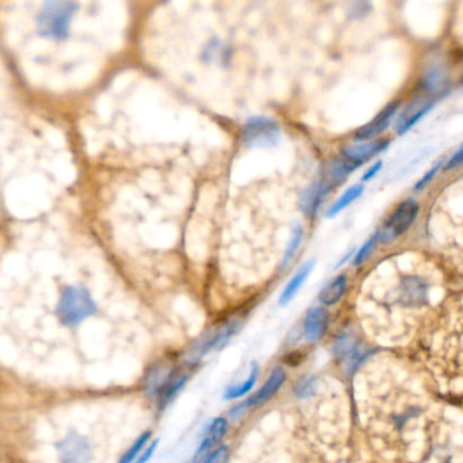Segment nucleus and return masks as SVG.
Instances as JSON below:
<instances>
[{
	"mask_svg": "<svg viewBox=\"0 0 463 463\" xmlns=\"http://www.w3.org/2000/svg\"><path fill=\"white\" fill-rule=\"evenodd\" d=\"M423 354L436 382L463 394V296L448 303L423 337Z\"/></svg>",
	"mask_w": 463,
	"mask_h": 463,
	"instance_id": "1",
	"label": "nucleus"
},
{
	"mask_svg": "<svg viewBox=\"0 0 463 463\" xmlns=\"http://www.w3.org/2000/svg\"><path fill=\"white\" fill-rule=\"evenodd\" d=\"M98 311L89 291L82 285H68L63 289L56 306V315L61 325L75 327Z\"/></svg>",
	"mask_w": 463,
	"mask_h": 463,
	"instance_id": "2",
	"label": "nucleus"
},
{
	"mask_svg": "<svg viewBox=\"0 0 463 463\" xmlns=\"http://www.w3.org/2000/svg\"><path fill=\"white\" fill-rule=\"evenodd\" d=\"M76 10L78 4L73 1H47L37 17L40 33L54 40H64L68 36Z\"/></svg>",
	"mask_w": 463,
	"mask_h": 463,
	"instance_id": "3",
	"label": "nucleus"
},
{
	"mask_svg": "<svg viewBox=\"0 0 463 463\" xmlns=\"http://www.w3.org/2000/svg\"><path fill=\"white\" fill-rule=\"evenodd\" d=\"M419 212H420V205L416 200L407 198L401 201L392 210V214L387 216L383 226L376 232L379 235V242L390 243L394 239L404 235L414 223Z\"/></svg>",
	"mask_w": 463,
	"mask_h": 463,
	"instance_id": "4",
	"label": "nucleus"
},
{
	"mask_svg": "<svg viewBox=\"0 0 463 463\" xmlns=\"http://www.w3.org/2000/svg\"><path fill=\"white\" fill-rule=\"evenodd\" d=\"M280 126L269 117H251L242 128V143L248 148H270L280 140Z\"/></svg>",
	"mask_w": 463,
	"mask_h": 463,
	"instance_id": "5",
	"label": "nucleus"
},
{
	"mask_svg": "<svg viewBox=\"0 0 463 463\" xmlns=\"http://www.w3.org/2000/svg\"><path fill=\"white\" fill-rule=\"evenodd\" d=\"M390 145L389 139H374L367 142L354 143L342 148L341 158L355 172L361 164L371 161L376 155L386 151Z\"/></svg>",
	"mask_w": 463,
	"mask_h": 463,
	"instance_id": "6",
	"label": "nucleus"
},
{
	"mask_svg": "<svg viewBox=\"0 0 463 463\" xmlns=\"http://www.w3.org/2000/svg\"><path fill=\"white\" fill-rule=\"evenodd\" d=\"M56 447L63 463H89L92 459L91 443L80 433H68Z\"/></svg>",
	"mask_w": 463,
	"mask_h": 463,
	"instance_id": "7",
	"label": "nucleus"
},
{
	"mask_svg": "<svg viewBox=\"0 0 463 463\" xmlns=\"http://www.w3.org/2000/svg\"><path fill=\"white\" fill-rule=\"evenodd\" d=\"M436 104V98L421 95L410 102L408 107H405L398 119L395 120V132L398 135H404L409 131L411 126L417 124L428 112Z\"/></svg>",
	"mask_w": 463,
	"mask_h": 463,
	"instance_id": "8",
	"label": "nucleus"
},
{
	"mask_svg": "<svg viewBox=\"0 0 463 463\" xmlns=\"http://www.w3.org/2000/svg\"><path fill=\"white\" fill-rule=\"evenodd\" d=\"M227 432H229V420L226 417H215L210 423L205 431V435L203 436L200 445L197 447L192 463L203 462L207 458V455L212 451L215 445L226 436Z\"/></svg>",
	"mask_w": 463,
	"mask_h": 463,
	"instance_id": "9",
	"label": "nucleus"
},
{
	"mask_svg": "<svg viewBox=\"0 0 463 463\" xmlns=\"http://www.w3.org/2000/svg\"><path fill=\"white\" fill-rule=\"evenodd\" d=\"M399 105H401L399 101H394L385 109H382L375 116L374 120H371L368 124L357 129L355 139L359 142H367L370 139H374L378 135H380L383 131H386L387 126L392 124V119L397 114Z\"/></svg>",
	"mask_w": 463,
	"mask_h": 463,
	"instance_id": "10",
	"label": "nucleus"
},
{
	"mask_svg": "<svg viewBox=\"0 0 463 463\" xmlns=\"http://www.w3.org/2000/svg\"><path fill=\"white\" fill-rule=\"evenodd\" d=\"M285 379H287V375H285L284 368L276 367L269 375L265 383L261 386V389L258 392H254L248 401L243 402L245 409H257L267 402L269 399H272V397H275V394L279 392L282 389V386L284 385Z\"/></svg>",
	"mask_w": 463,
	"mask_h": 463,
	"instance_id": "11",
	"label": "nucleus"
},
{
	"mask_svg": "<svg viewBox=\"0 0 463 463\" xmlns=\"http://www.w3.org/2000/svg\"><path fill=\"white\" fill-rule=\"evenodd\" d=\"M176 367L169 363L154 364L144 378V392L150 397H157L161 394L170 378L176 373Z\"/></svg>",
	"mask_w": 463,
	"mask_h": 463,
	"instance_id": "12",
	"label": "nucleus"
},
{
	"mask_svg": "<svg viewBox=\"0 0 463 463\" xmlns=\"http://www.w3.org/2000/svg\"><path fill=\"white\" fill-rule=\"evenodd\" d=\"M239 329H241L239 321H230L222 325L208 339L201 342L196 357L204 356L208 352L223 349L229 344V341L239 332Z\"/></svg>",
	"mask_w": 463,
	"mask_h": 463,
	"instance_id": "13",
	"label": "nucleus"
},
{
	"mask_svg": "<svg viewBox=\"0 0 463 463\" xmlns=\"http://www.w3.org/2000/svg\"><path fill=\"white\" fill-rule=\"evenodd\" d=\"M327 322H329V314L325 308L322 307L310 308L303 322V333L306 339L314 342L321 339L327 329Z\"/></svg>",
	"mask_w": 463,
	"mask_h": 463,
	"instance_id": "14",
	"label": "nucleus"
},
{
	"mask_svg": "<svg viewBox=\"0 0 463 463\" xmlns=\"http://www.w3.org/2000/svg\"><path fill=\"white\" fill-rule=\"evenodd\" d=\"M333 352L335 356L349 366L351 371L361 363L364 357L359 348L357 339L352 335H341L333 345Z\"/></svg>",
	"mask_w": 463,
	"mask_h": 463,
	"instance_id": "15",
	"label": "nucleus"
},
{
	"mask_svg": "<svg viewBox=\"0 0 463 463\" xmlns=\"http://www.w3.org/2000/svg\"><path fill=\"white\" fill-rule=\"evenodd\" d=\"M448 85H450V79L442 68H431L421 76L420 90L427 97L438 98L448 89Z\"/></svg>",
	"mask_w": 463,
	"mask_h": 463,
	"instance_id": "16",
	"label": "nucleus"
},
{
	"mask_svg": "<svg viewBox=\"0 0 463 463\" xmlns=\"http://www.w3.org/2000/svg\"><path fill=\"white\" fill-rule=\"evenodd\" d=\"M332 191L322 182L321 179L314 182L302 197L303 211L308 217H314L320 207L323 204L325 198Z\"/></svg>",
	"mask_w": 463,
	"mask_h": 463,
	"instance_id": "17",
	"label": "nucleus"
},
{
	"mask_svg": "<svg viewBox=\"0 0 463 463\" xmlns=\"http://www.w3.org/2000/svg\"><path fill=\"white\" fill-rule=\"evenodd\" d=\"M313 267H314V261H307V263L303 264L302 267L298 269V272L292 276V279L288 282V284L285 285V288L283 289L282 295H280L279 303L282 306L288 304V303L294 299V296L298 294V291L302 288L304 282L310 276Z\"/></svg>",
	"mask_w": 463,
	"mask_h": 463,
	"instance_id": "18",
	"label": "nucleus"
},
{
	"mask_svg": "<svg viewBox=\"0 0 463 463\" xmlns=\"http://www.w3.org/2000/svg\"><path fill=\"white\" fill-rule=\"evenodd\" d=\"M188 379H189V375H188L186 371L179 370V368L176 370V373L170 378V380L167 382V385L164 386V389L158 395V402H160V407H161L162 409L166 405H169L177 397V394L186 385Z\"/></svg>",
	"mask_w": 463,
	"mask_h": 463,
	"instance_id": "19",
	"label": "nucleus"
},
{
	"mask_svg": "<svg viewBox=\"0 0 463 463\" xmlns=\"http://www.w3.org/2000/svg\"><path fill=\"white\" fill-rule=\"evenodd\" d=\"M348 285V279L345 275L336 276L332 282L322 288L320 292V302L326 306H333L339 302V299L344 296Z\"/></svg>",
	"mask_w": 463,
	"mask_h": 463,
	"instance_id": "20",
	"label": "nucleus"
},
{
	"mask_svg": "<svg viewBox=\"0 0 463 463\" xmlns=\"http://www.w3.org/2000/svg\"><path fill=\"white\" fill-rule=\"evenodd\" d=\"M364 192V185H354L349 189H347L341 196L329 207L326 216L327 217H335L336 215H339L341 211H344L345 208H348L352 203H355L359 197L363 195Z\"/></svg>",
	"mask_w": 463,
	"mask_h": 463,
	"instance_id": "21",
	"label": "nucleus"
},
{
	"mask_svg": "<svg viewBox=\"0 0 463 463\" xmlns=\"http://www.w3.org/2000/svg\"><path fill=\"white\" fill-rule=\"evenodd\" d=\"M258 374H260V368H258V364H253L251 370H250V374L243 382L241 383H236V385H232L226 389V392L223 394V398L224 399H238L241 397H245L248 392L253 389V386L255 385L257 382V378H258Z\"/></svg>",
	"mask_w": 463,
	"mask_h": 463,
	"instance_id": "22",
	"label": "nucleus"
},
{
	"mask_svg": "<svg viewBox=\"0 0 463 463\" xmlns=\"http://www.w3.org/2000/svg\"><path fill=\"white\" fill-rule=\"evenodd\" d=\"M150 440H151V432L150 431L143 432L142 435L135 440V443L125 451L124 455L121 457L119 463H135V461L142 455L143 451L148 447Z\"/></svg>",
	"mask_w": 463,
	"mask_h": 463,
	"instance_id": "23",
	"label": "nucleus"
},
{
	"mask_svg": "<svg viewBox=\"0 0 463 463\" xmlns=\"http://www.w3.org/2000/svg\"><path fill=\"white\" fill-rule=\"evenodd\" d=\"M303 239V229L301 224H296V227L294 229L292 232V238L289 241V245L285 250L284 258H283V267H287V265L291 263V260L295 257L296 251L299 249Z\"/></svg>",
	"mask_w": 463,
	"mask_h": 463,
	"instance_id": "24",
	"label": "nucleus"
},
{
	"mask_svg": "<svg viewBox=\"0 0 463 463\" xmlns=\"http://www.w3.org/2000/svg\"><path fill=\"white\" fill-rule=\"evenodd\" d=\"M378 243H379V235L376 232L360 249L357 250L356 255L354 258V265H356V267L361 265L373 254Z\"/></svg>",
	"mask_w": 463,
	"mask_h": 463,
	"instance_id": "25",
	"label": "nucleus"
},
{
	"mask_svg": "<svg viewBox=\"0 0 463 463\" xmlns=\"http://www.w3.org/2000/svg\"><path fill=\"white\" fill-rule=\"evenodd\" d=\"M229 459H230V447L227 445H222L212 450L201 463H229Z\"/></svg>",
	"mask_w": 463,
	"mask_h": 463,
	"instance_id": "26",
	"label": "nucleus"
},
{
	"mask_svg": "<svg viewBox=\"0 0 463 463\" xmlns=\"http://www.w3.org/2000/svg\"><path fill=\"white\" fill-rule=\"evenodd\" d=\"M315 389H317V383L314 378H303L296 383L295 392L301 398H307L315 392Z\"/></svg>",
	"mask_w": 463,
	"mask_h": 463,
	"instance_id": "27",
	"label": "nucleus"
},
{
	"mask_svg": "<svg viewBox=\"0 0 463 463\" xmlns=\"http://www.w3.org/2000/svg\"><path fill=\"white\" fill-rule=\"evenodd\" d=\"M443 163H445V161H439L436 162L432 167H431V170H428L427 173H426V176L423 177V179H420L417 184H416V186H414V191H421L423 188H426L428 184L433 179V177L440 172V169H442V166H443Z\"/></svg>",
	"mask_w": 463,
	"mask_h": 463,
	"instance_id": "28",
	"label": "nucleus"
},
{
	"mask_svg": "<svg viewBox=\"0 0 463 463\" xmlns=\"http://www.w3.org/2000/svg\"><path fill=\"white\" fill-rule=\"evenodd\" d=\"M463 164V144L445 163V170H454Z\"/></svg>",
	"mask_w": 463,
	"mask_h": 463,
	"instance_id": "29",
	"label": "nucleus"
},
{
	"mask_svg": "<svg viewBox=\"0 0 463 463\" xmlns=\"http://www.w3.org/2000/svg\"><path fill=\"white\" fill-rule=\"evenodd\" d=\"M158 445H160V440L158 439H155V440H152V443H150L148 445V447L143 451L142 455L135 461V463H147L152 457H154V454H155V450H157V447H158Z\"/></svg>",
	"mask_w": 463,
	"mask_h": 463,
	"instance_id": "30",
	"label": "nucleus"
},
{
	"mask_svg": "<svg viewBox=\"0 0 463 463\" xmlns=\"http://www.w3.org/2000/svg\"><path fill=\"white\" fill-rule=\"evenodd\" d=\"M380 167H382V162H375L374 164L364 173L363 181H370L373 177H375V174H378V172L380 170Z\"/></svg>",
	"mask_w": 463,
	"mask_h": 463,
	"instance_id": "31",
	"label": "nucleus"
},
{
	"mask_svg": "<svg viewBox=\"0 0 463 463\" xmlns=\"http://www.w3.org/2000/svg\"><path fill=\"white\" fill-rule=\"evenodd\" d=\"M461 83H462V86H463V79H462V80H461Z\"/></svg>",
	"mask_w": 463,
	"mask_h": 463,
	"instance_id": "32",
	"label": "nucleus"
},
{
	"mask_svg": "<svg viewBox=\"0 0 463 463\" xmlns=\"http://www.w3.org/2000/svg\"><path fill=\"white\" fill-rule=\"evenodd\" d=\"M186 463H192V461H189V462H186Z\"/></svg>",
	"mask_w": 463,
	"mask_h": 463,
	"instance_id": "33",
	"label": "nucleus"
}]
</instances>
